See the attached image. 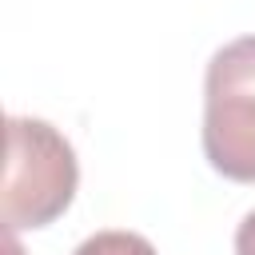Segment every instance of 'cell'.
I'll return each mask as SVG.
<instances>
[{"mask_svg": "<svg viewBox=\"0 0 255 255\" xmlns=\"http://www.w3.org/2000/svg\"><path fill=\"white\" fill-rule=\"evenodd\" d=\"M80 183V163L72 143L32 116H8V159L0 187V215L8 231H32L56 223Z\"/></svg>", "mask_w": 255, "mask_h": 255, "instance_id": "obj_1", "label": "cell"}, {"mask_svg": "<svg viewBox=\"0 0 255 255\" xmlns=\"http://www.w3.org/2000/svg\"><path fill=\"white\" fill-rule=\"evenodd\" d=\"M203 155L235 183H255V36L223 44L203 72Z\"/></svg>", "mask_w": 255, "mask_h": 255, "instance_id": "obj_2", "label": "cell"}, {"mask_svg": "<svg viewBox=\"0 0 255 255\" xmlns=\"http://www.w3.org/2000/svg\"><path fill=\"white\" fill-rule=\"evenodd\" d=\"M72 255H155V247L135 231H96Z\"/></svg>", "mask_w": 255, "mask_h": 255, "instance_id": "obj_3", "label": "cell"}, {"mask_svg": "<svg viewBox=\"0 0 255 255\" xmlns=\"http://www.w3.org/2000/svg\"><path fill=\"white\" fill-rule=\"evenodd\" d=\"M235 255H255V211H247L235 231Z\"/></svg>", "mask_w": 255, "mask_h": 255, "instance_id": "obj_4", "label": "cell"}]
</instances>
